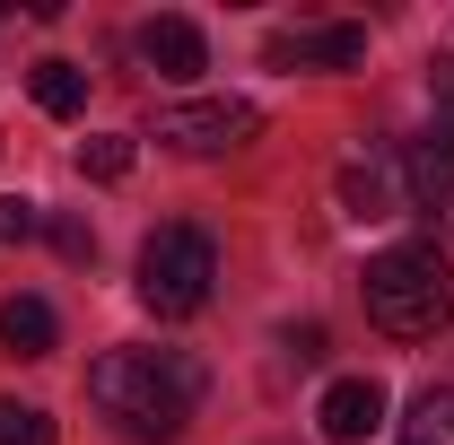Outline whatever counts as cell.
<instances>
[{"mask_svg":"<svg viewBox=\"0 0 454 445\" xmlns=\"http://www.w3.org/2000/svg\"><path fill=\"white\" fill-rule=\"evenodd\" d=\"M88 402L131 445H175L201 410V367L184 349H106L88 367Z\"/></svg>","mask_w":454,"mask_h":445,"instance_id":"1","label":"cell"},{"mask_svg":"<svg viewBox=\"0 0 454 445\" xmlns=\"http://www.w3.org/2000/svg\"><path fill=\"white\" fill-rule=\"evenodd\" d=\"M367 315L394 340H437L454 324V262L437 245H394L367 262Z\"/></svg>","mask_w":454,"mask_h":445,"instance_id":"2","label":"cell"},{"mask_svg":"<svg viewBox=\"0 0 454 445\" xmlns=\"http://www.w3.org/2000/svg\"><path fill=\"white\" fill-rule=\"evenodd\" d=\"M210 279H219V245H210V227H158L149 245H140V306L149 315H167V324H184V315H201L210 306Z\"/></svg>","mask_w":454,"mask_h":445,"instance_id":"3","label":"cell"},{"mask_svg":"<svg viewBox=\"0 0 454 445\" xmlns=\"http://www.w3.org/2000/svg\"><path fill=\"white\" fill-rule=\"evenodd\" d=\"M254 131H262V105H245V97H184V105H158V122H149V140L175 158H227Z\"/></svg>","mask_w":454,"mask_h":445,"instance_id":"4","label":"cell"},{"mask_svg":"<svg viewBox=\"0 0 454 445\" xmlns=\"http://www.w3.org/2000/svg\"><path fill=\"white\" fill-rule=\"evenodd\" d=\"M271 70H358L367 61V27L358 18H324V27H280L262 44Z\"/></svg>","mask_w":454,"mask_h":445,"instance_id":"5","label":"cell"},{"mask_svg":"<svg viewBox=\"0 0 454 445\" xmlns=\"http://www.w3.org/2000/svg\"><path fill=\"white\" fill-rule=\"evenodd\" d=\"M402 192H411V210H437L454 201V113H437V131H419V140H402Z\"/></svg>","mask_w":454,"mask_h":445,"instance_id":"6","label":"cell"},{"mask_svg":"<svg viewBox=\"0 0 454 445\" xmlns=\"http://www.w3.org/2000/svg\"><path fill=\"white\" fill-rule=\"evenodd\" d=\"M140 61L158 70V79H201L210 70V35L192 27V18H175V9H158V18H140Z\"/></svg>","mask_w":454,"mask_h":445,"instance_id":"7","label":"cell"},{"mask_svg":"<svg viewBox=\"0 0 454 445\" xmlns=\"http://www.w3.org/2000/svg\"><path fill=\"white\" fill-rule=\"evenodd\" d=\"M340 210L367 227V219H394L411 210V192H402V158L394 149H376V158H358V167H340Z\"/></svg>","mask_w":454,"mask_h":445,"instance_id":"8","label":"cell"},{"mask_svg":"<svg viewBox=\"0 0 454 445\" xmlns=\"http://www.w3.org/2000/svg\"><path fill=\"white\" fill-rule=\"evenodd\" d=\"M315 419H324V437H333V445L376 437V428H385V385H376V376H340V385H324Z\"/></svg>","mask_w":454,"mask_h":445,"instance_id":"9","label":"cell"},{"mask_svg":"<svg viewBox=\"0 0 454 445\" xmlns=\"http://www.w3.org/2000/svg\"><path fill=\"white\" fill-rule=\"evenodd\" d=\"M53 340H61V324L44 297H0V349L9 358H53Z\"/></svg>","mask_w":454,"mask_h":445,"instance_id":"10","label":"cell"},{"mask_svg":"<svg viewBox=\"0 0 454 445\" xmlns=\"http://www.w3.org/2000/svg\"><path fill=\"white\" fill-rule=\"evenodd\" d=\"M394 445H454V385H428L411 410H402V437Z\"/></svg>","mask_w":454,"mask_h":445,"instance_id":"11","label":"cell"},{"mask_svg":"<svg viewBox=\"0 0 454 445\" xmlns=\"http://www.w3.org/2000/svg\"><path fill=\"white\" fill-rule=\"evenodd\" d=\"M27 88H35V105L53 113V122H70V113L88 105V70H79V61H35Z\"/></svg>","mask_w":454,"mask_h":445,"instance_id":"12","label":"cell"},{"mask_svg":"<svg viewBox=\"0 0 454 445\" xmlns=\"http://www.w3.org/2000/svg\"><path fill=\"white\" fill-rule=\"evenodd\" d=\"M79 175L122 183V175H131V140H122V131H88V140H79Z\"/></svg>","mask_w":454,"mask_h":445,"instance_id":"13","label":"cell"},{"mask_svg":"<svg viewBox=\"0 0 454 445\" xmlns=\"http://www.w3.org/2000/svg\"><path fill=\"white\" fill-rule=\"evenodd\" d=\"M0 445H53V419H44L35 402H9V393H0Z\"/></svg>","mask_w":454,"mask_h":445,"instance_id":"14","label":"cell"},{"mask_svg":"<svg viewBox=\"0 0 454 445\" xmlns=\"http://www.w3.org/2000/svg\"><path fill=\"white\" fill-rule=\"evenodd\" d=\"M35 227H44V210H35L27 192H9V201H0V245H27Z\"/></svg>","mask_w":454,"mask_h":445,"instance_id":"15","label":"cell"},{"mask_svg":"<svg viewBox=\"0 0 454 445\" xmlns=\"http://www.w3.org/2000/svg\"><path fill=\"white\" fill-rule=\"evenodd\" d=\"M44 236L61 245V262H88V254H97V236H88L79 219H44Z\"/></svg>","mask_w":454,"mask_h":445,"instance_id":"16","label":"cell"},{"mask_svg":"<svg viewBox=\"0 0 454 445\" xmlns=\"http://www.w3.org/2000/svg\"><path fill=\"white\" fill-rule=\"evenodd\" d=\"M288 358H297V367H315V358H324V332H315V324H306V332H288Z\"/></svg>","mask_w":454,"mask_h":445,"instance_id":"17","label":"cell"},{"mask_svg":"<svg viewBox=\"0 0 454 445\" xmlns=\"http://www.w3.org/2000/svg\"><path fill=\"white\" fill-rule=\"evenodd\" d=\"M428 88H437V97H446V113H454V53L428 61Z\"/></svg>","mask_w":454,"mask_h":445,"instance_id":"18","label":"cell"}]
</instances>
